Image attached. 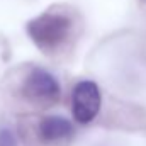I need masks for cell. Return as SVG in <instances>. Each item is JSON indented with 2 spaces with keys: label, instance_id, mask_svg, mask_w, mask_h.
I'll list each match as a JSON object with an SVG mask.
<instances>
[{
  "label": "cell",
  "instance_id": "cell-1",
  "mask_svg": "<svg viewBox=\"0 0 146 146\" xmlns=\"http://www.w3.org/2000/svg\"><path fill=\"white\" fill-rule=\"evenodd\" d=\"M72 31V19L60 10H48L27 24V34L37 48L48 51L66 41Z\"/></svg>",
  "mask_w": 146,
  "mask_h": 146
},
{
  "label": "cell",
  "instance_id": "cell-2",
  "mask_svg": "<svg viewBox=\"0 0 146 146\" xmlns=\"http://www.w3.org/2000/svg\"><path fill=\"white\" fill-rule=\"evenodd\" d=\"M100 104L102 97L95 82L83 80L75 85L72 94V110L73 117L80 124H88L94 121L100 110Z\"/></svg>",
  "mask_w": 146,
  "mask_h": 146
},
{
  "label": "cell",
  "instance_id": "cell-3",
  "mask_svg": "<svg viewBox=\"0 0 146 146\" xmlns=\"http://www.w3.org/2000/svg\"><path fill=\"white\" fill-rule=\"evenodd\" d=\"M24 94L33 102L53 104L60 99V83L49 72L42 68H34L26 78Z\"/></svg>",
  "mask_w": 146,
  "mask_h": 146
},
{
  "label": "cell",
  "instance_id": "cell-4",
  "mask_svg": "<svg viewBox=\"0 0 146 146\" xmlns=\"http://www.w3.org/2000/svg\"><path fill=\"white\" fill-rule=\"evenodd\" d=\"M37 134L46 143L63 141V139H70L73 136V126L68 119L61 115H48L41 119L37 126Z\"/></svg>",
  "mask_w": 146,
  "mask_h": 146
},
{
  "label": "cell",
  "instance_id": "cell-5",
  "mask_svg": "<svg viewBox=\"0 0 146 146\" xmlns=\"http://www.w3.org/2000/svg\"><path fill=\"white\" fill-rule=\"evenodd\" d=\"M0 146H17V139L10 129L0 131Z\"/></svg>",
  "mask_w": 146,
  "mask_h": 146
}]
</instances>
